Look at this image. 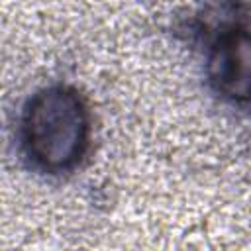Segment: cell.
<instances>
[{"label": "cell", "instance_id": "6da1fadb", "mask_svg": "<svg viewBox=\"0 0 251 251\" xmlns=\"http://www.w3.org/2000/svg\"><path fill=\"white\" fill-rule=\"evenodd\" d=\"M20 139L33 167L49 175L76 169L90 141V116L71 86H49L29 98L20 122Z\"/></svg>", "mask_w": 251, "mask_h": 251}, {"label": "cell", "instance_id": "7a4b0ae2", "mask_svg": "<svg viewBox=\"0 0 251 251\" xmlns=\"http://www.w3.org/2000/svg\"><path fill=\"white\" fill-rule=\"evenodd\" d=\"M210 80L224 96H229L235 102L247 100L249 39L245 22H231L220 29L210 55Z\"/></svg>", "mask_w": 251, "mask_h": 251}]
</instances>
